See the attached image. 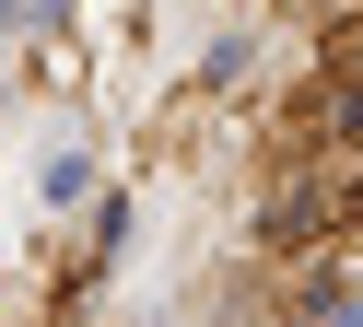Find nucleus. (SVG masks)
<instances>
[{
  "mask_svg": "<svg viewBox=\"0 0 363 327\" xmlns=\"http://www.w3.org/2000/svg\"><path fill=\"white\" fill-rule=\"evenodd\" d=\"M316 327H363V304H328V316H316Z\"/></svg>",
  "mask_w": 363,
  "mask_h": 327,
  "instance_id": "1",
  "label": "nucleus"
}]
</instances>
